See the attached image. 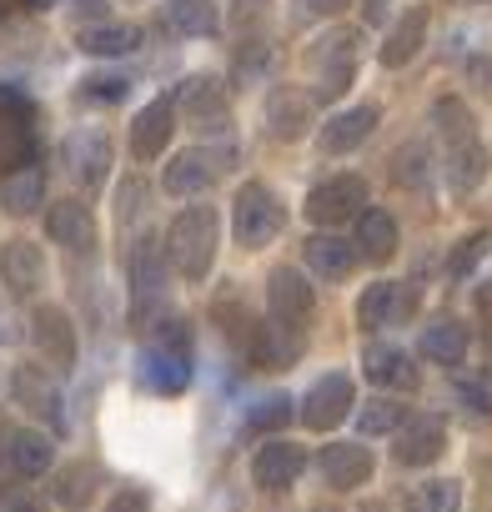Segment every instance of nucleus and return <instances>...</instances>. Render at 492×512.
I'll return each instance as SVG.
<instances>
[{
	"mask_svg": "<svg viewBox=\"0 0 492 512\" xmlns=\"http://www.w3.org/2000/svg\"><path fill=\"white\" fill-rule=\"evenodd\" d=\"M166 251L186 282H206L211 262H216V211L211 206H186L171 231H166Z\"/></svg>",
	"mask_w": 492,
	"mask_h": 512,
	"instance_id": "1",
	"label": "nucleus"
},
{
	"mask_svg": "<svg viewBox=\"0 0 492 512\" xmlns=\"http://www.w3.org/2000/svg\"><path fill=\"white\" fill-rule=\"evenodd\" d=\"M282 221H287V211H282V201H277L262 181H246V186L236 191L231 226H236V241H241L246 251L272 246V241H277V231H282Z\"/></svg>",
	"mask_w": 492,
	"mask_h": 512,
	"instance_id": "2",
	"label": "nucleus"
},
{
	"mask_svg": "<svg viewBox=\"0 0 492 512\" xmlns=\"http://www.w3.org/2000/svg\"><path fill=\"white\" fill-rule=\"evenodd\" d=\"M141 377H146V387H151V392H161V397H176V392H186V387H191L186 327H171V332H161V337H156V347H146V357H141Z\"/></svg>",
	"mask_w": 492,
	"mask_h": 512,
	"instance_id": "3",
	"label": "nucleus"
},
{
	"mask_svg": "<svg viewBox=\"0 0 492 512\" xmlns=\"http://www.w3.org/2000/svg\"><path fill=\"white\" fill-rule=\"evenodd\" d=\"M307 66L317 71V96L337 101L352 86V76H357V36L352 31H332L322 46L307 51Z\"/></svg>",
	"mask_w": 492,
	"mask_h": 512,
	"instance_id": "4",
	"label": "nucleus"
},
{
	"mask_svg": "<svg viewBox=\"0 0 492 512\" xmlns=\"http://www.w3.org/2000/svg\"><path fill=\"white\" fill-rule=\"evenodd\" d=\"M362 211H367V181L362 176H332V181L312 186V196H307V216L317 226H337V221L362 216Z\"/></svg>",
	"mask_w": 492,
	"mask_h": 512,
	"instance_id": "5",
	"label": "nucleus"
},
{
	"mask_svg": "<svg viewBox=\"0 0 492 512\" xmlns=\"http://www.w3.org/2000/svg\"><path fill=\"white\" fill-rule=\"evenodd\" d=\"M352 402H357L352 377H347V372H327V377L302 397V422H307L312 432H332V427L352 412Z\"/></svg>",
	"mask_w": 492,
	"mask_h": 512,
	"instance_id": "6",
	"label": "nucleus"
},
{
	"mask_svg": "<svg viewBox=\"0 0 492 512\" xmlns=\"http://www.w3.org/2000/svg\"><path fill=\"white\" fill-rule=\"evenodd\" d=\"M31 342L46 357V367H56V372L76 367V327H71V317L61 307H41L31 317Z\"/></svg>",
	"mask_w": 492,
	"mask_h": 512,
	"instance_id": "7",
	"label": "nucleus"
},
{
	"mask_svg": "<svg viewBox=\"0 0 492 512\" xmlns=\"http://www.w3.org/2000/svg\"><path fill=\"white\" fill-rule=\"evenodd\" d=\"M302 467H307V452H302L297 442L277 437V442H262V447H257V457H252V482H257L262 492H282V487H292V482L302 477Z\"/></svg>",
	"mask_w": 492,
	"mask_h": 512,
	"instance_id": "8",
	"label": "nucleus"
},
{
	"mask_svg": "<svg viewBox=\"0 0 492 512\" xmlns=\"http://www.w3.org/2000/svg\"><path fill=\"white\" fill-rule=\"evenodd\" d=\"M267 302H272V317H277V327H302L307 317H312V282L302 277V272H292V267H277L272 272V282H267Z\"/></svg>",
	"mask_w": 492,
	"mask_h": 512,
	"instance_id": "9",
	"label": "nucleus"
},
{
	"mask_svg": "<svg viewBox=\"0 0 492 512\" xmlns=\"http://www.w3.org/2000/svg\"><path fill=\"white\" fill-rule=\"evenodd\" d=\"M317 467H322V482H327V487L352 492V487H362V482L372 477L377 462H372V452H367L362 442H332V447H322Z\"/></svg>",
	"mask_w": 492,
	"mask_h": 512,
	"instance_id": "10",
	"label": "nucleus"
},
{
	"mask_svg": "<svg viewBox=\"0 0 492 512\" xmlns=\"http://www.w3.org/2000/svg\"><path fill=\"white\" fill-rule=\"evenodd\" d=\"M0 277L16 297H31L41 282H46V256L36 241H6L0 246Z\"/></svg>",
	"mask_w": 492,
	"mask_h": 512,
	"instance_id": "11",
	"label": "nucleus"
},
{
	"mask_svg": "<svg viewBox=\"0 0 492 512\" xmlns=\"http://www.w3.org/2000/svg\"><path fill=\"white\" fill-rule=\"evenodd\" d=\"M221 166H226V161H216L211 151H181L176 161H166L161 186H166V196H201V191L216 181Z\"/></svg>",
	"mask_w": 492,
	"mask_h": 512,
	"instance_id": "12",
	"label": "nucleus"
},
{
	"mask_svg": "<svg viewBox=\"0 0 492 512\" xmlns=\"http://www.w3.org/2000/svg\"><path fill=\"white\" fill-rule=\"evenodd\" d=\"M442 447H447V422L442 417H417V422L402 427V437H397L392 452H397L402 467H427V462L442 457Z\"/></svg>",
	"mask_w": 492,
	"mask_h": 512,
	"instance_id": "13",
	"label": "nucleus"
},
{
	"mask_svg": "<svg viewBox=\"0 0 492 512\" xmlns=\"http://www.w3.org/2000/svg\"><path fill=\"white\" fill-rule=\"evenodd\" d=\"M171 126H176V106H171V101L141 106V116L131 121V151H136L141 161H156V156L166 151V141H171Z\"/></svg>",
	"mask_w": 492,
	"mask_h": 512,
	"instance_id": "14",
	"label": "nucleus"
},
{
	"mask_svg": "<svg viewBox=\"0 0 492 512\" xmlns=\"http://www.w3.org/2000/svg\"><path fill=\"white\" fill-rule=\"evenodd\" d=\"M66 161H71V176L76 181L101 186L106 171H111V141H106V131H76L66 141Z\"/></svg>",
	"mask_w": 492,
	"mask_h": 512,
	"instance_id": "15",
	"label": "nucleus"
},
{
	"mask_svg": "<svg viewBox=\"0 0 492 512\" xmlns=\"http://www.w3.org/2000/svg\"><path fill=\"white\" fill-rule=\"evenodd\" d=\"M312 96L307 91H272V101H267V126H272V136L277 141H302L307 136V126H312Z\"/></svg>",
	"mask_w": 492,
	"mask_h": 512,
	"instance_id": "16",
	"label": "nucleus"
},
{
	"mask_svg": "<svg viewBox=\"0 0 492 512\" xmlns=\"http://www.w3.org/2000/svg\"><path fill=\"white\" fill-rule=\"evenodd\" d=\"M377 121H382V111H377V106H352V111L332 116V121L322 126V151H332V156L357 151V146L377 131Z\"/></svg>",
	"mask_w": 492,
	"mask_h": 512,
	"instance_id": "17",
	"label": "nucleus"
},
{
	"mask_svg": "<svg viewBox=\"0 0 492 512\" xmlns=\"http://www.w3.org/2000/svg\"><path fill=\"white\" fill-rule=\"evenodd\" d=\"M46 231H51V241H61L66 251H86V246L96 241V221H91L86 201H56V206L46 211Z\"/></svg>",
	"mask_w": 492,
	"mask_h": 512,
	"instance_id": "18",
	"label": "nucleus"
},
{
	"mask_svg": "<svg viewBox=\"0 0 492 512\" xmlns=\"http://www.w3.org/2000/svg\"><path fill=\"white\" fill-rule=\"evenodd\" d=\"M46 201V171L41 166H16L6 171V181H0V206H6L11 216H31L36 206Z\"/></svg>",
	"mask_w": 492,
	"mask_h": 512,
	"instance_id": "19",
	"label": "nucleus"
},
{
	"mask_svg": "<svg viewBox=\"0 0 492 512\" xmlns=\"http://www.w3.org/2000/svg\"><path fill=\"white\" fill-rule=\"evenodd\" d=\"M307 267H312L317 277L337 282V277H347V272L357 267V251H352V241L332 236V226H327V231H317V236L307 241Z\"/></svg>",
	"mask_w": 492,
	"mask_h": 512,
	"instance_id": "20",
	"label": "nucleus"
},
{
	"mask_svg": "<svg viewBox=\"0 0 492 512\" xmlns=\"http://www.w3.org/2000/svg\"><path fill=\"white\" fill-rule=\"evenodd\" d=\"M402 307H412V292H402L397 282H372L357 302V322H362V332H377V327L397 322Z\"/></svg>",
	"mask_w": 492,
	"mask_h": 512,
	"instance_id": "21",
	"label": "nucleus"
},
{
	"mask_svg": "<svg viewBox=\"0 0 492 512\" xmlns=\"http://www.w3.org/2000/svg\"><path fill=\"white\" fill-rule=\"evenodd\" d=\"M126 272H131V282H136V292H151V287H161L166 282V241L161 236H136L131 241V251H126Z\"/></svg>",
	"mask_w": 492,
	"mask_h": 512,
	"instance_id": "22",
	"label": "nucleus"
},
{
	"mask_svg": "<svg viewBox=\"0 0 492 512\" xmlns=\"http://www.w3.org/2000/svg\"><path fill=\"white\" fill-rule=\"evenodd\" d=\"M422 41H427V11L422 6H412L397 26H392V36H387V46H382V66H407L417 51H422Z\"/></svg>",
	"mask_w": 492,
	"mask_h": 512,
	"instance_id": "23",
	"label": "nucleus"
},
{
	"mask_svg": "<svg viewBox=\"0 0 492 512\" xmlns=\"http://www.w3.org/2000/svg\"><path fill=\"white\" fill-rule=\"evenodd\" d=\"M357 246L367 262H392V251H397V221L387 211H362L357 216Z\"/></svg>",
	"mask_w": 492,
	"mask_h": 512,
	"instance_id": "24",
	"label": "nucleus"
},
{
	"mask_svg": "<svg viewBox=\"0 0 492 512\" xmlns=\"http://www.w3.org/2000/svg\"><path fill=\"white\" fill-rule=\"evenodd\" d=\"M362 367H367V382H382V387H417V367L407 362V352H397V347H367V357H362Z\"/></svg>",
	"mask_w": 492,
	"mask_h": 512,
	"instance_id": "25",
	"label": "nucleus"
},
{
	"mask_svg": "<svg viewBox=\"0 0 492 512\" xmlns=\"http://www.w3.org/2000/svg\"><path fill=\"white\" fill-rule=\"evenodd\" d=\"M482 171H487V151L477 146V136H467V141H447V186L472 191V186L482 181Z\"/></svg>",
	"mask_w": 492,
	"mask_h": 512,
	"instance_id": "26",
	"label": "nucleus"
},
{
	"mask_svg": "<svg viewBox=\"0 0 492 512\" xmlns=\"http://www.w3.org/2000/svg\"><path fill=\"white\" fill-rule=\"evenodd\" d=\"M16 397H21L31 412L51 417V427H61V422H66V417H61V392L46 382V372H36V367H21V372H16Z\"/></svg>",
	"mask_w": 492,
	"mask_h": 512,
	"instance_id": "27",
	"label": "nucleus"
},
{
	"mask_svg": "<svg viewBox=\"0 0 492 512\" xmlns=\"http://www.w3.org/2000/svg\"><path fill=\"white\" fill-rule=\"evenodd\" d=\"M76 46L86 56H131L141 46V31L136 26H86Z\"/></svg>",
	"mask_w": 492,
	"mask_h": 512,
	"instance_id": "28",
	"label": "nucleus"
},
{
	"mask_svg": "<svg viewBox=\"0 0 492 512\" xmlns=\"http://www.w3.org/2000/svg\"><path fill=\"white\" fill-rule=\"evenodd\" d=\"M462 352H467V332H462V322H432V327L422 332V357H427V362L457 367Z\"/></svg>",
	"mask_w": 492,
	"mask_h": 512,
	"instance_id": "29",
	"label": "nucleus"
},
{
	"mask_svg": "<svg viewBox=\"0 0 492 512\" xmlns=\"http://www.w3.org/2000/svg\"><path fill=\"white\" fill-rule=\"evenodd\" d=\"M166 26L176 36H211L216 31V6L211 0H166Z\"/></svg>",
	"mask_w": 492,
	"mask_h": 512,
	"instance_id": "30",
	"label": "nucleus"
},
{
	"mask_svg": "<svg viewBox=\"0 0 492 512\" xmlns=\"http://www.w3.org/2000/svg\"><path fill=\"white\" fill-rule=\"evenodd\" d=\"M11 462H16V472L41 477V472L56 462V442H51L46 432H16V437H11Z\"/></svg>",
	"mask_w": 492,
	"mask_h": 512,
	"instance_id": "31",
	"label": "nucleus"
},
{
	"mask_svg": "<svg viewBox=\"0 0 492 512\" xmlns=\"http://www.w3.org/2000/svg\"><path fill=\"white\" fill-rule=\"evenodd\" d=\"M402 422H407V402H387V397H377V402H367V407L357 412L362 437H387V432H397Z\"/></svg>",
	"mask_w": 492,
	"mask_h": 512,
	"instance_id": "32",
	"label": "nucleus"
},
{
	"mask_svg": "<svg viewBox=\"0 0 492 512\" xmlns=\"http://www.w3.org/2000/svg\"><path fill=\"white\" fill-rule=\"evenodd\" d=\"M91 492H96V472H91L86 462H71V467H61V482H56V502H61V507L81 512V507L91 502Z\"/></svg>",
	"mask_w": 492,
	"mask_h": 512,
	"instance_id": "33",
	"label": "nucleus"
},
{
	"mask_svg": "<svg viewBox=\"0 0 492 512\" xmlns=\"http://www.w3.org/2000/svg\"><path fill=\"white\" fill-rule=\"evenodd\" d=\"M487 251H492V231H472V236L447 256V277H452V282H467V277L482 267V256H487Z\"/></svg>",
	"mask_w": 492,
	"mask_h": 512,
	"instance_id": "34",
	"label": "nucleus"
},
{
	"mask_svg": "<svg viewBox=\"0 0 492 512\" xmlns=\"http://www.w3.org/2000/svg\"><path fill=\"white\" fill-rule=\"evenodd\" d=\"M457 507H462V482L452 477L422 482V492L412 497V512H457Z\"/></svg>",
	"mask_w": 492,
	"mask_h": 512,
	"instance_id": "35",
	"label": "nucleus"
},
{
	"mask_svg": "<svg viewBox=\"0 0 492 512\" xmlns=\"http://www.w3.org/2000/svg\"><path fill=\"white\" fill-rule=\"evenodd\" d=\"M287 417H292V402L287 397H262L252 412H246V432H282L287 427Z\"/></svg>",
	"mask_w": 492,
	"mask_h": 512,
	"instance_id": "36",
	"label": "nucleus"
},
{
	"mask_svg": "<svg viewBox=\"0 0 492 512\" xmlns=\"http://www.w3.org/2000/svg\"><path fill=\"white\" fill-rule=\"evenodd\" d=\"M457 397H462L472 412H492V372H487V367L457 372Z\"/></svg>",
	"mask_w": 492,
	"mask_h": 512,
	"instance_id": "37",
	"label": "nucleus"
},
{
	"mask_svg": "<svg viewBox=\"0 0 492 512\" xmlns=\"http://www.w3.org/2000/svg\"><path fill=\"white\" fill-rule=\"evenodd\" d=\"M186 106L201 116V126H206V111H211V121H216V126H221V116H226V101H221V91H216L206 76L186 81Z\"/></svg>",
	"mask_w": 492,
	"mask_h": 512,
	"instance_id": "38",
	"label": "nucleus"
},
{
	"mask_svg": "<svg viewBox=\"0 0 492 512\" xmlns=\"http://www.w3.org/2000/svg\"><path fill=\"white\" fill-rule=\"evenodd\" d=\"M437 131L447 136V141H467L472 136V121H467V111H462V101H437Z\"/></svg>",
	"mask_w": 492,
	"mask_h": 512,
	"instance_id": "39",
	"label": "nucleus"
},
{
	"mask_svg": "<svg viewBox=\"0 0 492 512\" xmlns=\"http://www.w3.org/2000/svg\"><path fill=\"white\" fill-rule=\"evenodd\" d=\"M126 91H131V81H126V76H116V71L86 76V96H91V101H126Z\"/></svg>",
	"mask_w": 492,
	"mask_h": 512,
	"instance_id": "40",
	"label": "nucleus"
},
{
	"mask_svg": "<svg viewBox=\"0 0 492 512\" xmlns=\"http://www.w3.org/2000/svg\"><path fill=\"white\" fill-rule=\"evenodd\" d=\"M31 121V101L16 91V86H0V126H26Z\"/></svg>",
	"mask_w": 492,
	"mask_h": 512,
	"instance_id": "41",
	"label": "nucleus"
},
{
	"mask_svg": "<svg viewBox=\"0 0 492 512\" xmlns=\"http://www.w3.org/2000/svg\"><path fill=\"white\" fill-rule=\"evenodd\" d=\"M397 181H422V146H402L397 151Z\"/></svg>",
	"mask_w": 492,
	"mask_h": 512,
	"instance_id": "42",
	"label": "nucleus"
},
{
	"mask_svg": "<svg viewBox=\"0 0 492 512\" xmlns=\"http://www.w3.org/2000/svg\"><path fill=\"white\" fill-rule=\"evenodd\" d=\"M111 512H151V497H146L141 487H126V492H116Z\"/></svg>",
	"mask_w": 492,
	"mask_h": 512,
	"instance_id": "43",
	"label": "nucleus"
},
{
	"mask_svg": "<svg viewBox=\"0 0 492 512\" xmlns=\"http://www.w3.org/2000/svg\"><path fill=\"white\" fill-rule=\"evenodd\" d=\"M347 6V0H297V11L302 16H312V21H322V16H337Z\"/></svg>",
	"mask_w": 492,
	"mask_h": 512,
	"instance_id": "44",
	"label": "nucleus"
},
{
	"mask_svg": "<svg viewBox=\"0 0 492 512\" xmlns=\"http://www.w3.org/2000/svg\"><path fill=\"white\" fill-rule=\"evenodd\" d=\"M71 16H91V21H101V16H106V0H71Z\"/></svg>",
	"mask_w": 492,
	"mask_h": 512,
	"instance_id": "45",
	"label": "nucleus"
},
{
	"mask_svg": "<svg viewBox=\"0 0 492 512\" xmlns=\"http://www.w3.org/2000/svg\"><path fill=\"white\" fill-rule=\"evenodd\" d=\"M11 512H46V502H41V497H16Z\"/></svg>",
	"mask_w": 492,
	"mask_h": 512,
	"instance_id": "46",
	"label": "nucleus"
},
{
	"mask_svg": "<svg viewBox=\"0 0 492 512\" xmlns=\"http://www.w3.org/2000/svg\"><path fill=\"white\" fill-rule=\"evenodd\" d=\"M472 76H477V86H487V91H492V61H477V66H472Z\"/></svg>",
	"mask_w": 492,
	"mask_h": 512,
	"instance_id": "47",
	"label": "nucleus"
},
{
	"mask_svg": "<svg viewBox=\"0 0 492 512\" xmlns=\"http://www.w3.org/2000/svg\"><path fill=\"white\" fill-rule=\"evenodd\" d=\"M482 347H487V357H492V322L482 327Z\"/></svg>",
	"mask_w": 492,
	"mask_h": 512,
	"instance_id": "48",
	"label": "nucleus"
},
{
	"mask_svg": "<svg viewBox=\"0 0 492 512\" xmlns=\"http://www.w3.org/2000/svg\"><path fill=\"white\" fill-rule=\"evenodd\" d=\"M26 6H46V0H26Z\"/></svg>",
	"mask_w": 492,
	"mask_h": 512,
	"instance_id": "49",
	"label": "nucleus"
},
{
	"mask_svg": "<svg viewBox=\"0 0 492 512\" xmlns=\"http://www.w3.org/2000/svg\"><path fill=\"white\" fill-rule=\"evenodd\" d=\"M322 512H332V507H322Z\"/></svg>",
	"mask_w": 492,
	"mask_h": 512,
	"instance_id": "50",
	"label": "nucleus"
}]
</instances>
